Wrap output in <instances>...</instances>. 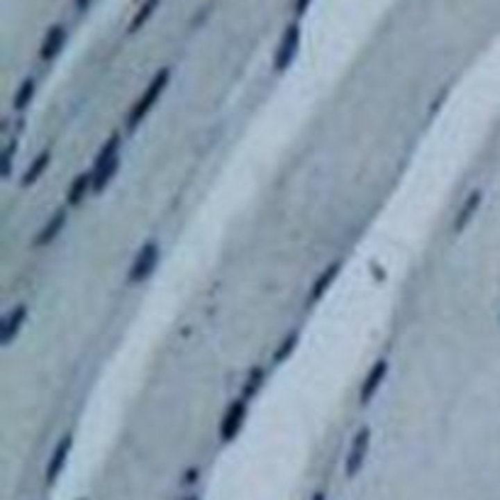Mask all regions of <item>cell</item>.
<instances>
[{
  "instance_id": "cell-1",
  "label": "cell",
  "mask_w": 500,
  "mask_h": 500,
  "mask_svg": "<svg viewBox=\"0 0 500 500\" xmlns=\"http://www.w3.org/2000/svg\"><path fill=\"white\" fill-rule=\"evenodd\" d=\"M169 78H171V71L169 69H161L159 74H156L154 78L149 81L147 90L142 93V98L137 100L135 108L130 110V117H127V127H130V130H135V127L140 125V122L144 120L147 115H149V110L156 106V100L161 98V93H164L166 85H169Z\"/></svg>"
},
{
  "instance_id": "cell-15",
  "label": "cell",
  "mask_w": 500,
  "mask_h": 500,
  "mask_svg": "<svg viewBox=\"0 0 500 500\" xmlns=\"http://www.w3.org/2000/svg\"><path fill=\"white\" fill-rule=\"evenodd\" d=\"M47 166H49V151H42V154L37 156V159L30 164V169L25 171V178H22V183H25V185H32V183H35V181H40V176L44 174Z\"/></svg>"
},
{
  "instance_id": "cell-13",
  "label": "cell",
  "mask_w": 500,
  "mask_h": 500,
  "mask_svg": "<svg viewBox=\"0 0 500 500\" xmlns=\"http://www.w3.org/2000/svg\"><path fill=\"white\" fill-rule=\"evenodd\" d=\"M340 269H342V264H340V261H337V264L327 266V269L322 271V274H320V278H317L315 283H312V290H310V298H312V300H320L322 295L327 293V288H330V285H332V281L337 278V274H340Z\"/></svg>"
},
{
  "instance_id": "cell-23",
  "label": "cell",
  "mask_w": 500,
  "mask_h": 500,
  "mask_svg": "<svg viewBox=\"0 0 500 500\" xmlns=\"http://www.w3.org/2000/svg\"><path fill=\"white\" fill-rule=\"evenodd\" d=\"M188 500H198V498H188Z\"/></svg>"
},
{
  "instance_id": "cell-2",
  "label": "cell",
  "mask_w": 500,
  "mask_h": 500,
  "mask_svg": "<svg viewBox=\"0 0 500 500\" xmlns=\"http://www.w3.org/2000/svg\"><path fill=\"white\" fill-rule=\"evenodd\" d=\"M156 261H159V244L156 242H147L140 251H137L135 261L130 266V281L132 283H142L151 276V271L156 269Z\"/></svg>"
},
{
  "instance_id": "cell-5",
  "label": "cell",
  "mask_w": 500,
  "mask_h": 500,
  "mask_svg": "<svg viewBox=\"0 0 500 500\" xmlns=\"http://www.w3.org/2000/svg\"><path fill=\"white\" fill-rule=\"evenodd\" d=\"M298 42H300V30L295 25H290L288 30L283 32V40H281V47L276 51V69L285 71L295 59V51H298Z\"/></svg>"
},
{
  "instance_id": "cell-11",
  "label": "cell",
  "mask_w": 500,
  "mask_h": 500,
  "mask_svg": "<svg viewBox=\"0 0 500 500\" xmlns=\"http://www.w3.org/2000/svg\"><path fill=\"white\" fill-rule=\"evenodd\" d=\"M25 315H27V308L25 306H17V308H12V310L8 312L6 325H3V340H6V344H10V342L15 340L17 335H20L22 322H25Z\"/></svg>"
},
{
  "instance_id": "cell-10",
  "label": "cell",
  "mask_w": 500,
  "mask_h": 500,
  "mask_svg": "<svg viewBox=\"0 0 500 500\" xmlns=\"http://www.w3.org/2000/svg\"><path fill=\"white\" fill-rule=\"evenodd\" d=\"M64 42H66V30H64V27H61V25L51 27V30L47 32L44 42H42V47H40V59L42 61H51L61 51Z\"/></svg>"
},
{
  "instance_id": "cell-8",
  "label": "cell",
  "mask_w": 500,
  "mask_h": 500,
  "mask_svg": "<svg viewBox=\"0 0 500 500\" xmlns=\"http://www.w3.org/2000/svg\"><path fill=\"white\" fill-rule=\"evenodd\" d=\"M120 169V156L115 159H108V161H95L93 171H90V181H93V190H103L110 178L115 176V171Z\"/></svg>"
},
{
  "instance_id": "cell-3",
  "label": "cell",
  "mask_w": 500,
  "mask_h": 500,
  "mask_svg": "<svg viewBox=\"0 0 500 500\" xmlns=\"http://www.w3.org/2000/svg\"><path fill=\"white\" fill-rule=\"evenodd\" d=\"M369 444H371V430L369 427H361V430L356 432L354 440H351L349 454H347V464H344L347 476L359 474V469L366 461V454H369Z\"/></svg>"
},
{
  "instance_id": "cell-18",
  "label": "cell",
  "mask_w": 500,
  "mask_h": 500,
  "mask_svg": "<svg viewBox=\"0 0 500 500\" xmlns=\"http://www.w3.org/2000/svg\"><path fill=\"white\" fill-rule=\"evenodd\" d=\"M261 381H264V371L261 369H254L249 374V381H247V385H244V398L249 400L251 395L256 393V390H259V385H261Z\"/></svg>"
},
{
  "instance_id": "cell-21",
  "label": "cell",
  "mask_w": 500,
  "mask_h": 500,
  "mask_svg": "<svg viewBox=\"0 0 500 500\" xmlns=\"http://www.w3.org/2000/svg\"><path fill=\"white\" fill-rule=\"evenodd\" d=\"M76 3H78V8H85L90 3V0H76Z\"/></svg>"
},
{
  "instance_id": "cell-19",
  "label": "cell",
  "mask_w": 500,
  "mask_h": 500,
  "mask_svg": "<svg viewBox=\"0 0 500 500\" xmlns=\"http://www.w3.org/2000/svg\"><path fill=\"white\" fill-rule=\"evenodd\" d=\"M295 344H298V335H288V337H285V342L281 344V349L276 351V361H285V359H288V354L295 349Z\"/></svg>"
},
{
  "instance_id": "cell-22",
  "label": "cell",
  "mask_w": 500,
  "mask_h": 500,
  "mask_svg": "<svg viewBox=\"0 0 500 500\" xmlns=\"http://www.w3.org/2000/svg\"><path fill=\"white\" fill-rule=\"evenodd\" d=\"M312 500H325V495H322V493H315V498H312Z\"/></svg>"
},
{
  "instance_id": "cell-17",
  "label": "cell",
  "mask_w": 500,
  "mask_h": 500,
  "mask_svg": "<svg viewBox=\"0 0 500 500\" xmlns=\"http://www.w3.org/2000/svg\"><path fill=\"white\" fill-rule=\"evenodd\" d=\"M159 3H161V0H144V6L140 8V12H137V15L132 17V22H130V32L142 30V27H144V22L149 20L151 15H154V10H156V8H159Z\"/></svg>"
},
{
  "instance_id": "cell-20",
  "label": "cell",
  "mask_w": 500,
  "mask_h": 500,
  "mask_svg": "<svg viewBox=\"0 0 500 500\" xmlns=\"http://www.w3.org/2000/svg\"><path fill=\"white\" fill-rule=\"evenodd\" d=\"M308 3H310V0H298V10H300V12L306 10V8H308Z\"/></svg>"
},
{
  "instance_id": "cell-9",
  "label": "cell",
  "mask_w": 500,
  "mask_h": 500,
  "mask_svg": "<svg viewBox=\"0 0 500 500\" xmlns=\"http://www.w3.org/2000/svg\"><path fill=\"white\" fill-rule=\"evenodd\" d=\"M64 225H66V212H64V210L54 212V215H51L49 220H47V225L42 227L40 232H37L35 244H37V247H47V244H51V242H54L56 237L61 235Z\"/></svg>"
},
{
  "instance_id": "cell-16",
  "label": "cell",
  "mask_w": 500,
  "mask_h": 500,
  "mask_svg": "<svg viewBox=\"0 0 500 500\" xmlns=\"http://www.w3.org/2000/svg\"><path fill=\"white\" fill-rule=\"evenodd\" d=\"M32 95H35V78L22 81L20 88H17V93H15V100H12V108H15V110H25V108L30 106Z\"/></svg>"
},
{
  "instance_id": "cell-4",
  "label": "cell",
  "mask_w": 500,
  "mask_h": 500,
  "mask_svg": "<svg viewBox=\"0 0 500 500\" xmlns=\"http://www.w3.org/2000/svg\"><path fill=\"white\" fill-rule=\"evenodd\" d=\"M247 420V398L235 400L230 408H227L225 417H222V425H220V437L222 442H232L237 437V432L242 430Z\"/></svg>"
},
{
  "instance_id": "cell-7",
  "label": "cell",
  "mask_w": 500,
  "mask_h": 500,
  "mask_svg": "<svg viewBox=\"0 0 500 500\" xmlns=\"http://www.w3.org/2000/svg\"><path fill=\"white\" fill-rule=\"evenodd\" d=\"M71 444H74V437L64 435L59 444L54 447V454H51L49 466H47V483H49V485L54 483L56 476L64 471V464H66V459H69V454H71Z\"/></svg>"
},
{
  "instance_id": "cell-14",
  "label": "cell",
  "mask_w": 500,
  "mask_h": 500,
  "mask_svg": "<svg viewBox=\"0 0 500 500\" xmlns=\"http://www.w3.org/2000/svg\"><path fill=\"white\" fill-rule=\"evenodd\" d=\"M88 190H93V181H90V174L85 176H78V178L71 183L69 188V195H66V200H69V206H78L81 200L85 198V193Z\"/></svg>"
},
{
  "instance_id": "cell-6",
  "label": "cell",
  "mask_w": 500,
  "mask_h": 500,
  "mask_svg": "<svg viewBox=\"0 0 500 500\" xmlns=\"http://www.w3.org/2000/svg\"><path fill=\"white\" fill-rule=\"evenodd\" d=\"M385 376H388V361L378 359V361H376V364L369 369V374H366L364 383H361V403H369V400L374 398L376 390H378V385L385 381Z\"/></svg>"
},
{
  "instance_id": "cell-12",
  "label": "cell",
  "mask_w": 500,
  "mask_h": 500,
  "mask_svg": "<svg viewBox=\"0 0 500 500\" xmlns=\"http://www.w3.org/2000/svg\"><path fill=\"white\" fill-rule=\"evenodd\" d=\"M478 206H481V190H474V193L464 200V206L459 208V212H456L454 232H461L466 225H469L471 217H474V212L478 210Z\"/></svg>"
}]
</instances>
